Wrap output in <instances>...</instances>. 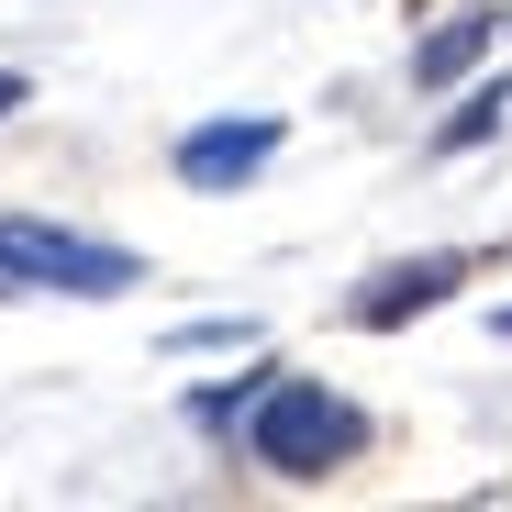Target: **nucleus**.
<instances>
[{
	"label": "nucleus",
	"instance_id": "obj_1",
	"mask_svg": "<svg viewBox=\"0 0 512 512\" xmlns=\"http://www.w3.org/2000/svg\"><path fill=\"white\" fill-rule=\"evenodd\" d=\"M368 446V412L346 390H323V379H268L245 412V457L268 468V479H334Z\"/></svg>",
	"mask_w": 512,
	"mask_h": 512
},
{
	"label": "nucleus",
	"instance_id": "obj_6",
	"mask_svg": "<svg viewBox=\"0 0 512 512\" xmlns=\"http://www.w3.org/2000/svg\"><path fill=\"white\" fill-rule=\"evenodd\" d=\"M167 346H179V357H212V346H256V323H245V312H234V323H223V312H201V323H179V334H167Z\"/></svg>",
	"mask_w": 512,
	"mask_h": 512
},
{
	"label": "nucleus",
	"instance_id": "obj_7",
	"mask_svg": "<svg viewBox=\"0 0 512 512\" xmlns=\"http://www.w3.org/2000/svg\"><path fill=\"white\" fill-rule=\"evenodd\" d=\"M0 301H23V268H12V234H0Z\"/></svg>",
	"mask_w": 512,
	"mask_h": 512
},
{
	"label": "nucleus",
	"instance_id": "obj_8",
	"mask_svg": "<svg viewBox=\"0 0 512 512\" xmlns=\"http://www.w3.org/2000/svg\"><path fill=\"white\" fill-rule=\"evenodd\" d=\"M12 112H23V78H0V123H12Z\"/></svg>",
	"mask_w": 512,
	"mask_h": 512
},
{
	"label": "nucleus",
	"instance_id": "obj_4",
	"mask_svg": "<svg viewBox=\"0 0 512 512\" xmlns=\"http://www.w3.org/2000/svg\"><path fill=\"white\" fill-rule=\"evenodd\" d=\"M479 45H490V12H457L435 45L412 56V78H423V90H446V78H468V67H479Z\"/></svg>",
	"mask_w": 512,
	"mask_h": 512
},
{
	"label": "nucleus",
	"instance_id": "obj_5",
	"mask_svg": "<svg viewBox=\"0 0 512 512\" xmlns=\"http://www.w3.org/2000/svg\"><path fill=\"white\" fill-rule=\"evenodd\" d=\"M501 112H512V90H468V101H457V123H446V156L490 145V134H501Z\"/></svg>",
	"mask_w": 512,
	"mask_h": 512
},
{
	"label": "nucleus",
	"instance_id": "obj_2",
	"mask_svg": "<svg viewBox=\"0 0 512 512\" xmlns=\"http://www.w3.org/2000/svg\"><path fill=\"white\" fill-rule=\"evenodd\" d=\"M268 156H279V123H268V112H245V123H201V134H179V179H190V190H245Z\"/></svg>",
	"mask_w": 512,
	"mask_h": 512
},
{
	"label": "nucleus",
	"instance_id": "obj_3",
	"mask_svg": "<svg viewBox=\"0 0 512 512\" xmlns=\"http://www.w3.org/2000/svg\"><path fill=\"white\" fill-rule=\"evenodd\" d=\"M457 279H468V256H423V268H390V279H368L357 323H379V334H390L401 312H435V301H446Z\"/></svg>",
	"mask_w": 512,
	"mask_h": 512
}]
</instances>
